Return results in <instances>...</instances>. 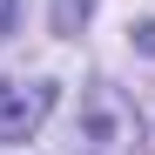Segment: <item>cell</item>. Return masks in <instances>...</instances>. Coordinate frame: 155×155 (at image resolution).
Listing matches in <instances>:
<instances>
[{
	"label": "cell",
	"mask_w": 155,
	"mask_h": 155,
	"mask_svg": "<svg viewBox=\"0 0 155 155\" xmlns=\"http://www.w3.org/2000/svg\"><path fill=\"white\" fill-rule=\"evenodd\" d=\"M74 155H142V115L121 88L94 81L74 121Z\"/></svg>",
	"instance_id": "6da1fadb"
},
{
	"label": "cell",
	"mask_w": 155,
	"mask_h": 155,
	"mask_svg": "<svg viewBox=\"0 0 155 155\" xmlns=\"http://www.w3.org/2000/svg\"><path fill=\"white\" fill-rule=\"evenodd\" d=\"M54 115V81H0V148L27 142Z\"/></svg>",
	"instance_id": "7a4b0ae2"
},
{
	"label": "cell",
	"mask_w": 155,
	"mask_h": 155,
	"mask_svg": "<svg viewBox=\"0 0 155 155\" xmlns=\"http://www.w3.org/2000/svg\"><path fill=\"white\" fill-rule=\"evenodd\" d=\"M94 14V0H54V34H81Z\"/></svg>",
	"instance_id": "3957f363"
},
{
	"label": "cell",
	"mask_w": 155,
	"mask_h": 155,
	"mask_svg": "<svg viewBox=\"0 0 155 155\" xmlns=\"http://www.w3.org/2000/svg\"><path fill=\"white\" fill-rule=\"evenodd\" d=\"M14 27H20V0H0V41H7Z\"/></svg>",
	"instance_id": "277c9868"
}]
</instances>
